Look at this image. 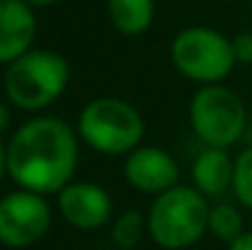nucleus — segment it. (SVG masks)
I'll list each match as a JSON object with an SVG mask.
<instances>
[{
	"label": "nucleus",
	"mask_w": 252,
	"mask_h": 250,
	"mask_svg": "<svg viewBox=\"0 0 252 250\" xmlns=\"http://www.w3.org/2000/svg\"><path fill=\"white\" fill-rule=\"evenodd\" d=\"M142 238V216L140 211H127L118 218L113 228V241L120 248H135Z\"/></svg>",
	"instance_id": "obj_15"
},
{
	"label": "nucleus",
	"mask_w": 252,
	"mask_h": 250,
	"mask_svg": "<svg viewBox=\"0 0 252 250\" xmlns=\"http://www.w3.org/2000/svg\"><path fill=\"white\" fill-rule=\"evenodd\" d=\"M0 2H5V0H0Z\"/></svg>",
	"instance_id": "obj_21"
},
{
	"label": "nucleus",
	"mask_w": 252,
	"mask_h": 250,
	"mask_svg": "<svg viewBox=\"0 0 252 250\" xmlns=\"http://www.w3.org/2000/svg\"><path fill=\"white\" fill-rule=\"evenodd\" d=\"M69 83V64L52 49H30L7 67L5 93L22 110L52 106Z\"/></svg>",
	"instance_id": "obj_3"
},
{
	"label": "nucleus",
	"mask_w": 252,
	"mask_h": 250,
	"mask_svg": "<svg viewBox=\"0 0 252 250\" xmlns=\"http://www.w3.org/2000/svg\"><path fill=\"white\" fill-rule=\"evenodd\" d=\"M233 169L235 162H230L228 152L220 147H206L191 169L193 186L203 196H220L228 186H233Z\"/></svg>",
	"instance_id": "obj_11"
},
{
	"label": "nucleus",
	"mask_w": 252,
	"mask_h": 250,
	"mask_svg": "<svg viewBox=\"0 0 252 250\" xmlns=\"http://www.w3.org/2000/svg\"><path fill=\"white\" fill-rule=\"evenodd\" d=\"M110 22L127 37L142 35L155 17V0H108Z\"/></svg>",
	"instance_id": "obj_12"
},
{
	"label": "nucleus",
	"mask_w": 252,
	"mask_h": 250,
	"mask_svg": "<svg viewBox=\"0 0 252 250\" xmlns=\"http://www.w3.org/2000/svg\"><path fill=\"white\" fill-rule=\"evenodd\" d=\"M79 135L103 155H123L140 147L145 120L120 98H95L79 115Z\"/></svg>",
	"instance_id": "obj_4"
},
{
	"label": "nucleus",
	"mask_w": 252,
	"mask_h": 250,
	"mask_svg": "<svg viewBox=\"0 0 252 250\" xmlns=\"http://www.w3.org/2000/svg\"><path fill=\"white\" fill-rule=\"evenodd\" d=\"M171 62L186 79L206 86L223 81L238 64L230 39L211 27L181 30L171 42Z\"/></svg>",
	"instance_id": "obj_5"
},
{
	"label": "nucleus",
	"mask_w": 252,
	"mask_h": 250,
	"mask_svg": "<svg viewBox=\"0 0 252 250\" xmlns=\"http://www.w3.org/2000/svg\"><path fill=\"white\" fill-rule=\"evenodd\" d=\"M7 123H10V110H7L5 103H0V133L7 128Z\"/></svg>",
	"instance_id": "obj_18"
},
{
	"label": "nucleus",
	"mask_w": 252,
	"mask_h": 250,
	"mask_svg": "<svg viewBox=\"0 0 252 250\" xmlns=\"http://www.w3.org/2000/svg\"><path fill=\"white\" fill-rule=\"evenodd\" d=\"M233 44V54H235V62L240 64H252V32H240L230 39Z\"/></svg>",
	"instance_id": "obj_16"
},
{
	"label": "nucleus",
	"mask_w": 252,
	"mask_h": 250,
	"mask_svg": "<svg viewBox=\"0 0 252 250\" xmlns=\"http://www.w3.org/2000/svg\"><path fill=\"white\" fill-rule=\"evenodd\" d=\"M52 223L49 204L34 191H12L0 199V243L7 248H25L37 243Z\"/></svg>",
	"instance_id": "obj_7"
},
{
	"label": "nucleus",
	"mask_w": 252,
	"mask_h": 250,
	"mask_svg": "<svg viewBox=\"0 0 252 250\" xmlns=\"http://www.w3.org/2000/svg\"><path fill=\"white\" fill-rule=\"evenodd\" d=\"M22 2H27L30 7H47V5H54L59 0H22Z\"/></svg>",
	"instance_id": "obj_20"
},
{
	"label": "nucleus",
	"mask_w": 252,
	"mask_h": 250,
	"mask_svg": "<svg viewBox=\"0 0 252 250\" xmlns=\"http://www.w3.org/2000/svg\"><path fill=\"white\" fill-rule=\"evenodd\" d=\"M191 128L208 147H230L245 133V106L225 86L211 83L191 101Z\"/></svg>",
	"instance_id": "obj_6"
},
{
	"label": "nucleus",
	"mask_w": 252,
	"mask_h": 250,
	"mask_svg": "<svg viewBox=\"0 0 252 250\" xmlns=\"http://www.w3.org/2000/svg\"><path fill=\"white\" fill-rule=\"evenodd\" d=\"M76 162V133L59 118H32L7 143V174L22 189L42 196L71 184Z\"/></svg>",
	"instance_id": "obj_1"
},
{
	"label": "nucleus",
	"mask_w": 252,
	"mask_h": 250,
	"mask_svg": "<svg viewBox=\"0 0 252 250\" xmlns=\"http://www.w3.org/2000/svg\"><path fill=\"white\" fill-rule=\"evenodd\" d=\"M5 172H7V147L0 143V179H2Z\"/></svg>",
	"instance_id": "obj_19"
},
{
	"label": "nucleus",
	"mask_w": 252,
	"mask_h": 250,
	"mask_svg": "<svg viewBox=\"0 0 252 250\" xmlns=\"http://www.w3.org/2000/svg\"><path fill=\"white\" fill-rule=\"evenodd\" d=\"M37 35V20L27 2H0V64H12L30 52Z\"/></svg>",
	"instance_id": "obj_10"
},
{
	"label": "nucleus",
	"mask_w": 252,
	"mask_h": 250,
	"mask_svg": "<svg viewBox=\"0 0 252 250\" xmlns=\"http://www.w3.org/2000/svg\"><path fill=\"white\" fill-rule=\"evenodd\" d=\"M208 231L216 238L233 243L235 238H240L245 233L243 231V216H240V211L235 206H230V204L213 206L211 214H208Z\"/></svg>",
	"instance_id": "obj_13"
},
{
	"label": "nucleus",
	"mask_w": 252,
	"mask_h": 250,
	"mask_svg": "<svg viewBox=\"0 0 252 250\" xmlns=\"http://www.w3.org/2000/svg\"><path fill=\"white\" fill-rule=\"evenodd\" d=\"M59 209L74 228L95 231L108 223L113 214V199L103 186L93 181H76L59 191Z\"/></svg>",
	"instance_id": "obj_8"
},
{
	"label": "nucleus",
	"mask_w": 252,
	"mask_h": 250,
	"mask_svg": "<svg viewBox=\"0 0 252 250\" xmlns=\"http://www.w3.org/2000/svg\"><path fill=\"white\" fill-rule=\"evenodd\" d=\"M127 181L145 194H164L179 181V165L162 147H137L125 160Z\"/></svg>",
	"instance_id": "obj_9"
},
{
	"label": "nucleus",
	"mask_w": 252,
	"mask_h": 250,
	"mask_svg": "<svg viewBox=\"0 0 252 250\" xmlns=\"http://www.w3.org/2000/svg\"><path fill=\"white\" fill-rule=\"evenodd\" d=\"M208 214L211 209L196 186L176 184L155 199L147 216V228L157 246L184 250L206 233Z\"/></svg>",
	"instance_id": "obj_2"
},
{
	"label": "nucleus",
	"mask_w": 252,
	"mask_h": 250,
	"mask_svg": "<svg viewBox=\"0 0 252 250\" xmlns=\"http://www.w3.org/2000/svg\"><path fill=\"white\" fill-rule=\"evenodd\" d=\"M228 250H252V231L243 233L240 238H235V241L230 243V248Z\"/></svg>",
	"instance_id": "obj_17"
},
{
	"label": "nucleus",
	"mask_w": 252,
	"mask_h": 250,
	"mask_svg": "<svg viewBox=\"0 0 252 250\" xmlns=\"http://www.w3.org/2000/svg\"><path fill=\"white\" fill-rule=\"evenodd\" d=\"M233 191L245 209H252V147L240 152L233 169Z\"/></svg>",
	"instance_id": "obj_14"
}]
</instances>
